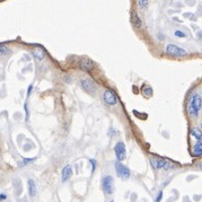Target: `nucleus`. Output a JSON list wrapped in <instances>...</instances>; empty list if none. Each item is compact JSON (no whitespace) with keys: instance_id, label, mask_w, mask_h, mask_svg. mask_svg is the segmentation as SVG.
Instances as JSON below:
<instances>
[{"instance_id":"nucleus-1","label":"nucleus","mask_w":202,"mask_h":202,"mask_svg":"<svg viewBox=\"0 0 202 202\" xmlns=\"http://www.w3.org/2000/svg\"><path fill=\"white\" fill-rule=\"evenodd\" d=\"M201 109H202V97L199 96V95H194L191 98L190 103H189V107H187L189 114L192 117H197L199 115Z\"/></svg>"},{"instance_id":"nucleus-2","label":"nucleus","mask_w":202,"mask_h":202,"mask_svg":"<svg viewBox=\"0 0 202 202\" xmlns=\"http://www.w3.org/2000/svg\"><path fill=\"white\" fill-rule=\"evenodd\" d=\"M150 164L152 166L154 169H169L172 168L173 165L168 162V160H165V159H162L159 157H151L150 158Z\"/></svg>"},{"instance_id":"nucleus-3","label":"nucleus","mask_w":202,"mask_h":202,"mask_svg":"<svg viewBox=\"0 0 202 202\" xmlns=\"http://www.w3.org/2000/svg\"><path fill=\"white\" fill-rule=\"evenodd\" d=\"M80 85H81V88H83L85 92L88 93V94H91V95H95V94H96L97 85L95 84V81H93L92 79H89V78L81 79Z\"/></svg>"},{"instance_id":"nucleus-4","label":"nucleus","mask_w":202,"mask_h":202,"mask_svg":"<svg viewBox=\"0 0 202 202\" xmlns=\"http://www.w3.org/2000/svg\"><path fill=\"white\" fill-rule=\"evenodd\" d=\"M166 53L169 55H173V56H185V55H187L186 50H184V49L177 46V45H174V44H168L166 46Z\"/></svg>"},{"instance_id":"nucleus-5","label":"nucleus","mask_w":202,"mask_h":202,"mask_svg":"<svg viewBox=\"0 0 202 202\" xmlns=\"http://www.w3.org/2000/svg\"><path fill=\"white\" fill-rule=\"evenodd\" d=\"M102 185H103V191H104L105 194L110 195V194H112L114 192V180L110 175H107V176H105L103 179Z\"/></svg>"},{"instance_id":"nucleus-6","label":"nucleus","mask_w":202,"mask_h":202,"mask_svg":"<svg viewBox=\"0 0 202 202\" xmlns=\"http://www.w3.org/2000/svg\"><path fill=\"white\" fill-rule=\"evenodd\" d=\"M115 170H116L117 176L123 179V180H128L130 177V169L127 166L121 164V162H116L115 163Z\"/></svg>"},{"instance_id":"nucleus-7","label":"nucleus","mask_w":202,"mask_h":202,"mask_svg":"<svg viewBox=\"0 0 202 202\" xmlns=\"http://www.w3.org/2000/svg\"><path fill=\"white\" fill-rule=\"evenodd\" d=\"M114 151H115V156H116L117 160H119V162L123 160V159L125 158V156H127V149H125L124 142L119 141V142L115 145V147H114Z\"/></svg>"},{"instance_id":"nucleus-8","label":"nucleus","mask_w":202,"mask_h":202,"mask_svg":"<svg viewBox=\"0 0 202 202\" xmlns=\"http://www.w3.org/2000/svg\"><path fill=\"white\" fill-rule=\"evenodd\" d=\"M103 99H104V102L107 105H111V106L115 105L117 103V96H116V94L113 92V91H111V89L105 91L104 95H103Z\"/></svg>"},{"instance_id":"nucleus-9","label":"nucleus","mask_w":202,"mask_h":202,"mask_svg":"<svg viewBox=\"0 0 202 202\" xmlns=\"http://www.w3.org/2000/svg\"><path fill=\"white\" fill-rule=\"evenodd\" d=\"M94 67H95V64H94V62H93L91 59H83V60L79 62V68H80V70L86 71V72L92 71Z\"/></svg>"},{"instance_id":"nucleus-10","label":"nucleus","mask_w":202,"mask_h":202,"mask_svg":"<svg viewBox=\"0 0 202 202\" xmlns=\"http://www.w3.org/2000/svg\"><path fill=\"white\" fill-rule=\"evenodd\" d=\"M72 176V168L70 165H67L63 167L62 169V182H66L68 180H70Z\"/></svg>"},{"instance_id":"nucleus-11","label":"nucleus","mask_w":202,"mask_h":202,"mask_svg":"<svg viewBox=\"0 0 202 202\" xmlns=\"http://www.w3.org/2000/svg\"><path fill=\"white\" fill-rule=\"evenodd\" d=\"M32 55L34 56V59H36L37 61H41V60L44 59L45 52H44V50H43L42 48H37V49H34V50L32 51Z\"/></svg>"},{"instance_id":"nucleus-12","label":"nucleus","mask_w":202,"mask_h":202,"mask_svg":"<svg viewBox=\"0 0 202 202\" xmlns=\"http://www.w3.org/2000/svg\"><path fill=\"white\" fill-rule=\"evenodd\" d=\"M131 23H132V25L133 26H136V27H140L141 26V24H142V21H141V19L139 18V16H138V14L136 13V11H132L131 13Z\"/></svg>"},{"instance_id":"nucleus-13","label":"nucleus","mask_w":202,"mask_h":202,"mask_svg":"<svg viewBox=\"0 0 202 202\" xmlns=\"http://www.w3.org/2000/svg\"><path fill=\"white\" fill-rule=\"evenodd\" d=\"M28 193H30V197H35V194H36V186H35V183H34V181L33 180H28Z\"/></svg>"},{"instance_id":"nucleus-14","label":"nucleus","mask_w":202,"mask_h":202,"mask_svg":"<svg viewBox=\"0 0 202 202\" xmlns=\"http://www.w3.org/2000/svg\"><path fill=\"white\" fill-rule=\"evenodd\" d=\"M193 155L194 156H202V141L195 142V145L193 146Z\"/></svg>"},{"instance_id":"nucleus-15","label":"nucleus","mask_w":202,"mask_h":202,"mask_svg":"<svg viewBox=\"0 0 202 202\" xmlns=\"http://www.w3.org/2000/svg\"><path fill=\"white\" fill-rule=\"evenodd\" d=\"M191 134H192L197 140L202 139V131L199 128H192V130H191Z\"/></svg>"},{"instance_id":"nucleus-16","label":"nucleus","mask_w":202,"mask_h":202,"mask_svg":"<svg viewBox=\"0 0 202 202\" xmlns=\"http://www.w3.org/2000/svg\"><path fill=\"white\" fill-rule=\"evenodd\" d=\"M142 94H144L146 97H150V96L152 95V89H151V87L145 85V86L142 87Z\"/></svg>"},{"instance_id":"nucleus-17","label":"nucleus","mask_w":202,"mask_h":202,"mask_svg":"<svg viewBox=\"0 0 202 202\" xmlns=\"http://www.w3.org/2000/svg\"><path fill=\"white\" fill-rule=\"evenodd\" d=\"M9 52V49L6 45H0V54H7Z\"/></svg>"},{"instance_id":"nucleus-18","label":"nucleus","mask_w":202,"mask_h":202,"mask_svg":"<svg viewBox=\"0 0 202 202\" xmlns=\"http://www.w3.org/2000/svg\"><path fill=\"white\" fill-rule=\"evenodd\" d=\"M174 35L176 37H180V38H184V37H186V34L182 32V31H175L174 32Z\"/></svg>"},{"instance_id":"nucleus-19","label":"nucleus","mask_w":202,"mask_h":202,"mask_svg":"<svg viewBox=\"0 0 202 202\" xmlns=\"http://www.w3.org/2000/svg\"><path fill=\"white\" fill-rule=\"evenodd\" d=\"M138 5H139L141 8H146V7H148V1H146V0H139V1H138Z\"/></svg>"},{"instance_id":"nucleus-20","label":"nucleus","mask_w":202,"mask_h":202,"mask_svg":"<svg viewBox=\"0 0 202 202\" xmlns=\"http://www.w3.org/2000/svg\"><path fill=\"white\" fill-rule=\"evenodd\" d=\"M163 199V191H159V193H158V197L155 199V201L156 202H160V200Z\"/></svg>"},{"instance_id":"nucleus-21","label":"nucleus","mask_w":202,"mask_h":202,"mask_svg":"<svg viewBox=\"0 0 202 202\" xmlns=\"http://www.w3.org/2000/svg\"><path fill=\"white\" fill-rule=\"evenodd\" d=\"M89 162L92 163V166H93V168H92V173H94V170H95V168H96V162H95V159H91Z\"/></svg>"},{"instance_id":"nucleus-22","label":"nucleus","mask_w":202,"mask_h":202,"mask_svg":"<svg viewBox=\"0 0 202 202\" xmlns=\"http://www.w3.org/2000/svg\"><path fill=\"white\" fill-rule=\"evenodd\" d=\"M33 160H35V158H25L24 159V164H28V163H31Z\"/></svg>"},{"instance_id":"nucleus-23","label":"nucleus","mask_w":202,"mask_h":202,"mask_svg":"<svg viewBox=\"0 0 202 202\" xmlns=\"http://www.w3.org/2000/svg\"><path fill=\"white\" fill-rule=\"evenodd\" d=\"M6 199H7V195H6V194H3V193H1V194H0V201L6 200Z\"/></svg>"},{"instance_id":"nucleus-24","label":"nucleus","mask_w":202,"mask_h":202,"mask_svg":"<svg viewBox=\"0 0 202 202\" xmlns=\"http://www.w3.org/2000/svg\"><path fill=\"white\" fill-rule=\"evenodd\" d=\"M32 89H33V86H32V85H30V87H28V91H27V96H30V94L32 93Z\"/></svg>"},{"instance_id":"nucleus-25","label":"nucleus","mask_w":202,"mask_h":202,"mask_svg":"<svg viewBox=\"0 0 202 202\" xmlns=\"http://www.w3.org/2000/svg\"><path fill=\"white\" fill-rule=\"evenodd\" d=\"M110 202H113V201H110Z\"/></svg>"},{"instance_id":"nucleus-26","label":"nucleus","mask_w":202,"mask_h":202,"mask_svg":"<svg viewBox=\"0 0 202 202\" xmlns=\"http://www.w3.org/2000/svg\"><path fill=\"white\" fill-rule=\"evenodd\" d=\"M201 125H202V123H201Z\"/></svg>"}]
</instances>
